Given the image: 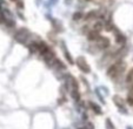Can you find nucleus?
<instances>
[{
	"instance_id": "obj_7",
	"label": "nucleus",
	"mask_w": 133,
	"mask_h": 129,
	"mask_svg": "<svg viewBox=\"0 0 133 129\" xmlns=\"http://www.w3.org/2000/svg\"><path fill=\"white\" fill-rule=\"evenodd\" d=\"M100 37L101 35L99 34V32H96V31H93V30L91 32H88V34H87V39L90 41H97Z\"/></svg>"
},
{
	"instance_id": "obj_2",
	"label": "nucleus",
	"mask_w": 133,
	"mask_h": 129,
	"mask_svg": "<svg viewBox=\"0 0 133 129\" xmlns=\"http://www.w3.org/2000/svg\"><path fill=\"white\" fill-rule=\"evenodd\" d=\"M30 31L25 27H21L20 30H18L17 33L14 34V39L17 40L18 42H20V44H25L27 41V39L30 38Z\"/></svg>"
},
{
	"instance_id": "obj_13",
	"label": "nucleus",
	"mask_w": 133,
	"mask_h": 129,
	"mask_svg": "<svg viewBox=\"0 0 133 129\" xmlns=\"http://www.w3.org/2000/svg\"><path fill=\"white\" fill-rule=\"evenodd\" d=\"M52 24L53 26H54V30L55 31H59V32H61L63 31V28H61V25L59 21H57V20H52Z\"/></svg>"
},
{
	"instance_id": "obj_14",
	"label": "nucleus",
	"mask_w": 133,
	"mask_h": 129,
	"mask_svg": "<svg viewBox=\"0 0 133 129\" xmlns=\"http://www.w3.org/2000/svg\"><path fill=\"white\" fill-rule=\"evenodd\" d=\"M81 18H84V14L81 12H77L73 14V20H80Z\"/></svg>"
},
{
	"instance_id": "obj_8",
	"label": "nucleus",
	"mask_w": 133,
	"mask_h": 129,
	"mask_svg": "<svg viewBox=\"0 0 133 129\" xmlns=\"http://www.w3.org/2000/svg\"><path fill=\"white\" fill-rule=\"evenodd\" d=\"M61 45H63V49H64V54H65V58L66 59H67V61L70 62L71 64L73 63V59L72 58H71V54L70 53H68V51L66 49V47H65V44H64V42H61Z\"/></svg>"
},
{
	"instance_id": "obj_10",
	"label": "nucleus",
	"mask_w": 133,
	"mask_h": 129,
	"mask_svg": "<svg viewBox=\"0 0 133 129\" xmlns=\"http://www.w3.org/2000/svg\"><path fill=\"white\" fill-rule=\"evenodd\" d=\"M84 18H85L86 20L94 19V18H98V13H97L96 11H91V12H88L86 15H84Z\"/></svg>"
},
{
	"instance_id": "obj_4",
	"label": "nucleus",
	"mask_w": 133,
	"mask_h": 129,
	"mask_svg": "<svg viewBox=\"0 0 133 129\" xmlns=\"http://www.w3.org/2000/svg\"><path fill=\"white\" fill-rule=\"evenodd\" d=\"M94 42H96L98 49H105V48H108L111 46L110 40H108L107 38H104V37H100L97 41H94Z\"/></svg>"
},
{
	"instance_id": "obj_5",
	"label": "nucleus",
	"mask_w": 133,
	"mask_h": 129,
	"mask_svg": "<svg viewBox=\"0 0 133 129\" xmlns=\"http://www.w3.org/2000/svg\"><path fill=\"white\" fill-rule=\"evenodd\" d=\"M113 101H114V103L117 104V107H118L119 109H120V113L127 114V110H126L125 107H124V104H125V101H124V100L121 99L119 95H116V96L113 97Z\"/></svg>"
},
{
	"instance_id": "obj_11",
	"label": "nucleus",
	"mask_w": 133,
	"mask_h": 129,
	"mask_svg": "<svg viewBox=\"0 0 133 129\" xmlns=\"http://www.w3.org/2000/svg\"><path fill=\"white\" fill-rule=\"evenodd\" d=\"M71 93H72L73 100H75V101H79V100H80V93H79L78 89H72Z\"/></svg>"
},
{
	"instance_id": "obj_19",
	"label": "nucleus",
	"mask_w": 133,
	"mask_h": 129,
	"mask_svg": "<svg viewBox=\"0 0 133 129\" xmlns=\"http://www.w3.org/2000/svg\"><path fill=\"white\" fill-rule=\"evenodd\" d=\"M0 8H1V6H0Z\"/></svg>"
},
{
	"instance_id": "obj_18",
	"label": "nucleus",
	"mask_w": 133,
	"mask_h": 129,
	"mask_svg": "<svg viewBox=\"0 0 133 129\" xmlns=\"http://www.w3.org/2000/svg\"><path fill=\"white\" fill-rule=\"evenodd\" d=\"M11 1H17V0H11Z\"/></svg>"
},
{
	"instance_id": "obj_12",
	"label": "nucleus",
	"mask_w": 133,
	"mask_h": 129,
	"mask_svg": "<svg viewBox=\"0 0 133 129\" xmlns=\"http://www.w3.org/2000/svg\"><path fill=\"white\" fill-rule=\"evenodd\" d=\"M126 82L131 86H133V69L130 70V73L127 74V77H126Z\"/></svg>"
},
{
	"instance_id": "obj_15",
	"label": "nucleus",
	"mask_w": 133,
	"mask_h": 129,
	"mask_svg": "<svg viewBox=\"0 0 133 129\" xmlns=\"http://www.w3.org/2000/svg\"><path fill=\"white\" fill-rule=\"evenodd\" d=\"M106 128L107 129H114V127H113V124H112V122H111L110 119L106 120Z\"/></svg>"
},
{
	"instance_id": "obj_17",
	"label": "nucleus",
	"mask_w": 133,
	"mask_h": 129,
	"mask_svg": "<svg viewBox=\"0 0 133 129\" xmlns=\"http://www.w3.org/2000/svg\"><path fill=\"white\" fill-rule=\"evenodd\" d=\"M127 129H133V128H132V127H127Z\"/></svg>"
},
{
	"instance_id": "obj_16",
	"label": "nucleus",
	"mask_w": 133,
	"mask_h": 129,
	"mask_svg": "<svg viewBox=\"0 0 133 129\" xmlns=\"http://www.w3.org/2000/svg\"><path fill=\"white\" fill-rule=\"evenodd\" d=\"M17 6L19 8H21V10H23V8H24V1H23V0H17Z\"/></svg>"
},
{
	"instance_id": "obj_1",
	"label": "nucleus",
	"mask_w": 133,
	"mask_h": 129,
	"mask_svg": "<svg viewBox=\"0 0 133 129\" xmlns=\"http://www.w3.org/2000/svg\"><path fill=\"white\" fill-rule=\"evenodd\" d=\"M125 67L126 64L124 61H118L116 62L114 64H112L110 68L107 69V75L110 77H113V79H116V77L120 76L123 74V72L125 70Z\"/></svg>"
},
{
	"instance_id": "obj_6",
	"label": "nucleus",
	"mask_w": 133,
	"mask_h": 129,
	"mask_svg": "<svg viewBox=\"0 0 133 129\" xmlns=\"http://www.w3.org/2000/svg\"><path fill=\"white\" fill-rule=\"evenodd\" d=\"M113 32H116V41L118 42V44H120V45H124L125 44V41H126V39H125V37H124L123 34H121L120 32H119L118 30L116 28V26L113 27Z\"/></svg>"
},
{
	"instance_id": "obj_9",
	"label": "nucleus",
	"mask_w": 133,
	"mask_h": 129,
	"mask_svg": "<svg viewBox=\"0 0 133 129\" xmlns=\"http://www.w3.org/2000/svg\"><path fill=\"white\" fill-rule=\"evenodd\" d=\"M90 107L92 108L93 110H94V113H97V114H101V108L98 106L97 103H94V102L90 101Z\"/></svg>"
},
{
	"instance_id": "obj_3",
	"label": "nucleus",
	"mask_w": 133,
	"mask_h": 129,
	"mask_svg": "<svg viewBox=\"0 0 133 129\" xmlns=\"http://www.w3.org/2000/svg\"><path fill=\"white\" fill-rule=\"evenodd\" d=\"M75 63H77V66L79 67V69H80L81 72H84V73H90L91 72L90 66H88L87 61H86V59L84 56H78L77 58Z\"/></svg>"
}]
</instances>
